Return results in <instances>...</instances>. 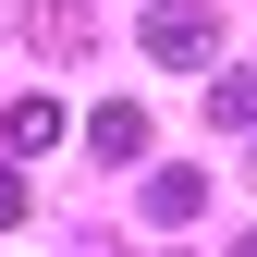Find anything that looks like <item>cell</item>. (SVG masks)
<instances>
[{"label":"cell","instance_id":"6","mask_svg":"<svg viewBox=\"0 0 257 257\" xmlns=\"http://www.w3.org/2000/svg\"><path fill=\"white\" fill-rule=\"evenodd\" d=\"M208 122H220V135H257V74H220L208 86Z\"/></svg>","mask_w":257,"mask_h":257},{"label":"cell","instance_id":"5","mask_svg":"<svg viewBox=\"0 0 257 257\" xmlns=\"http://www.w3.org/2000/svg\"><path fill=\"white\" fill-rule=\"evenodd\" d=\"M196 208H208L196 172H147V220H196Z\"/></svg>","mask_w":257,"mask_h":257},{"label":"cell","instance_id":"1","mask_svg":"<svg viewBox=\"0 0 257 257\" xmlns=\"http://www.w3.org/2000/svg\"><path fill=\"white\" fill-rule=\"evenodd\" d=\"M135 37L172 61V74H196V61L220 49V13H208V0H147V25H135Z\"/></svg>","mask_w":257,"mask_h":257},{"label":"cell","instance_id":"7","mask_svg":"<svg viewBox=\"0 0 257 257\" xmlns=\"http://www.w3.org/2000/svg\"><path fill=\"white\" fill-rule=\"evenodd\" d=\"M13 220H25V172L0 159V233H13Z\"/></svg>","mask_w":257,"mask_h":257},{"label":"cell","instance_id":"2","mask_svg":"<svg viewBox=\"0 0 257 257\" xmlns=\"http://www.w3.org/2000/svg\"><path fill=\"white\" fill-rule=\"evenodd\" d=\"M25 49H37V61H86V49H98L86 0H25Z\"/></svg>","mask_w":257,"mask_h":257},{"label":"cell","instance_id":"8","mask_svg":"<svg viewBox=\"0 0 257 257\" xmlns=\"http://www.w3.org/2000/svg\"><path fill=\"white\" fill-rule=\"evenodd\" d=\"M233 257H257V233H245V245H233Z\"/></svg>","mask_w":257,"mask_h":257},{"label":"cell","instance_id":"4","mask_svg":"<svg viewBox=\"0 0 257 257\" xmlns=\"http://www.w3.org/2000/svg\"><path fill=\"white\" fill-rule=\"evenodd\" d=\"M61 135H74V122H61L49 98H13V110H0V147H13V159H37V147H61Z\"/></svg>","mask_w":257,"mask_h":257},{"label":"cell","instance_id":"3","mask_svg":"<svg viewBox=\"0 0 257 257\" xmlns=\"http://www.w3.org/2000/svg\"><path fill=\"white\" fill-rule=\"evenodd\" d=\"M86 147H98V159H147V110L135 98H98V110H86Z\"/></svg>","mask_w":257,"mask_h":257}]
</instances>
